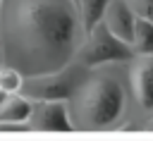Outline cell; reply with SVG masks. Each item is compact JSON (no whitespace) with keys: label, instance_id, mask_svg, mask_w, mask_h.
Returning <instances> with one entry per match:
<instances>
[{"label":"cell","instance_id":"obj_1","mask_svg":"<svg viewBox=\"0 0 153 141\" xmlns=\"http://www.w3.org/2000/svg\"><path fill=\"white\" fill-rule=\"evenodd\" d=\"M84 36L76 0H0V62L24 76L69 65Z\"/></svg>","mask_w":153,"mask_h":141},{"label":"cell","instance_id":"obj_2","mask_svg":"<svg viewBox=\"0 0 153 141\" xmlns=\"http://www.w3.org/2000/svg\"><path fill=\"white\" fill-rule=\"evenodd\" d=\"M67 110L74 129H108L117 124L127 110L124 86L117 76L91 69V74L67 100Z\"/></svg>","mask_w":153,"mask_h":141},{"label":"cell","instance_id":"obj_3","mask_svg":"<svg viewBox=\"0 0 153 141\" xmlns=\"http://www.w3.org/2000/svg\"><path fill=\"white\" fill-rule=\"evenodd\" d=\"M134 60V50L127 41L117 38L103 22L93 24L81 45L76 48L74 62L88 67V69H98L103 65H115V62H131Z\"/></svg>","mask_w":153,"mask_h":141},{"label":"cell","instance_id":"obj_4","mask_svg":"<svg viewBox=\"0 0 153 141\" xmlns=\"http://www.w3.org/2000/svg\"><path fill=\"white\" fill-rule=\"evenodd\" d=\"M88 74H91L88 67L72 60L69 65H65L55 72L24 76L19 93L26 96L29 100H69Z\"/></svg>","mask_w":153,"mask_h":141},{"label":"cell","instance_id":"obj_5","mask_svg":"<svg viewBox=\"0 0 153 141\" xmlns=\"http://www.w3.org/2000/svg\"><path fill=\"white\" fill-rule=\"evenodd\" d=\"M29 129L36 131H72V119L67 100H31V112L26 119Z\"/></svg>","mask_w":153,"mask_h":141},{"label":"cell","instance_id":"obj_6","mask_svg":"<svg viewBox=\"0 0 153 141\" xmlns=\"http://www.w3.org/2000/svg\"><path fill=\"white\" fill-rule=\"evenodd\" d=\"M131 91L141 110H153V53L134 55L129 72Z\"/></svg>","mask_w":153,"mask_h":141},{"label":"cell","instance_id":"obj_7","mask_svg":"<svg viewBox=\"0 0 153 141\" xmlns=\"http://www.w3.org/2000/svg\"><path fill=\"white\" fill-rule=\"evenodd\" d=\"M134 7L129 0H108L105 12H103V24L122 41H131V31H134Z\"/></svg>","mask_w":153,"mask_h":141},{"label":"cell","instance_id":"obj_8","mask_svg":"<svg viewBox=\"0 0 153 141\" xmlns=\"http://www.w3.org/2000/svg\"><path fill=\"white\" fill-rule=\"evenodd\" d=\"M31 112V100L22 93H10L0 103V122H12V124H26ZM29 127V124H26Z\"/></svg>","mask_w":153,"mask_h":141},{"label":"cell","instance_id":"obj_9","mask_svg":"<svg viewBox=\"0 0 153 141\" xmlns=\"http://www.w3.org/2000/svg\"><path fill=\"white\" fill-rule=\"evenodd\" d=\"M129 45H131L134 55H148V53H153V19H146V17L136 14Z\"/></svg>","mask_w":153,"mask_h":141},{"label":"cell","instance_id":"obj_10","mask_svg":"<svg viewBox=\"0 0 153 141\" xmlns=\"http://www.w3.org/2000/svg\"><path fill=\"white\" fill-rule=\"evenodd\" d=\"M76 5H79V14H81L84 31H88L93 24H98V22L103 19V12H105L108 0H76Z\"/></svg>","mask_w":153,"mask_h":141},{"label":"cell","instance_id":"obj_11","mask_svg":"<svg viewBox=\"0 0 153 141\" xmlns=\"http://www.w3.org/2000/svg\"><path fill=\"white\" fill-rule=\"evenodd\" d=\"M22 84H24V74L14 67H7V65H0V91L2 93H19L22 91Z\"/></svg>","mask_w":153,"mask_h":141},{"label":"cell","instance_id":"obj_12","mask_svg":"<svg viewBox=\"0 0 153 141\" xmlns=\"http://www.w3.org/2000/svg\"><path fill=\"white\" fill-rule=\"evenodd\" d=\"M129 2L134 7V14L146 17V19H153V0H129Z\"/></svg>","mask_w":153,"mask_h":141},{"label":"cell","instance_id":"obj_13","mask_svg":"<svg viewBox=\"0 0 153 141\" xmlns=\"http://www.w3.org/2000/svg\"><path fill=\"white\" fill-rule=\"evenodd\" d=\"M146 129H151V131H153V117H151V119L146 122Z\"/></svg>","mask_w":153,"mask_h":141},{"label":"cell","instance_id":"obj_14","mask_svg":"<svg viewBox=\"0 0 153 141\" xmlns=\"http://www.w3.org/2000/svg\"><path fill=\"white\" fill-rule=\"evenodd\" d=\"M5 96H7V93H2V91H0V103H2V100H5Z\"/></svg>","mask_w":153,"mask_h":141}]
</instances>
